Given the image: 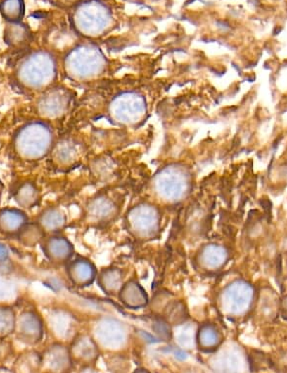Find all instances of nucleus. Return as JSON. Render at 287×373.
<instances>
[{"label":"nucleus","instance_id":"ddd939ff","mask_svg":"<svg viewBox=\"0 0 287 373\" xmlns=\"http://www.w3.org/2000/svg\"><path fill=\"white\" fill-rule=\"evenodd\" d=\"M8 257V251L4 245L0 244V262Z\"/></svg>","mask_w":287,"mask_h":373},{"label":"nucleus","instance_id":"1a4fd4ad","mask_svg":"<svg viewBox=\"0 0 287 373\" xmlns=\"http://www.w3.org/2000/svg\"><path fill=\"white\" fill-rule=\"evenodd\" d=\"M0 12L4 18L16 24L24 15L23 0H2L0 2Z\"/></svg>","mask_w":287,"mask_h":373},{"label":"nucleus","instance_id":"7ed1b4c3","mask_svg":"<svg viewBox=\"0 0 287 373\" xmlns=\"http://www.w3.org/2000/svg\"><path fill=\"white\" fill-rule=\"evenodd\" d=\"M146 113V99L136 93L120 94L110 106L112 118L122 124H137L144 119Z\"/></svg>","mask_w":287,"mask_h":373},{"label":"nucleus","instance_id":"f257e3e1","mask_svg":"<svg viewBox=\"0 0 287 373\" xmlns=\"http://www.w3.org/2000/svg\"><path fill=\"white\" fill-rule=\"evenodd\" d=\"M66 66L74 78L91 79L103 72L105 58L96 46H82L72 51L67 58Z\"/></svg>","mask_w":287,"mask_h":373},{"label":"nucleus","instance_id":"9b49d317","mask_svg":"<svg viewBox=\"0 0 287 373\" xmlns=\"http://www.w3.org/2000/svg\"><path fill=\"white\" fill-rule=\"evenodd\" d=\"M76 273L79 280L82 281H91L94 277V268L86 263H79L77 265Z\"/></svg>","mask_w":287,"mask_h":373},{"label":"nucleus","instance_id":"39448f33","mask_svg":"<svg viewBox=\"0 0 287 373\" xmlns=\"http://www.w3.org/2000/svg\"><path fill=\"white\" fill-rule=\"evenodd\" d=\"M19 141L22 150L27 156H42L51 145V133L44 124H30L22 131Z\"/></svg>","mask_w":287,"mask_h":373},{"label":"nucleus","instance_id":"423d86ee","mask_svg":"<svg viewBox=\"0 0 287 373\" xmlns=\"http://www.w3.org/2000/svg\"><path fill=\"white\" fill-rule=\"evenodd\" d=\"M186 174L179 166H171L165 169L156 178V189L162 197L178 199L186 190Z\"/></svg>","mask_w":287,"mask_h":373},{"label":"nucleus","instance_id":"9d476101","mask_svg":"<svg viewBox=\"0 0 287 373\" xmlns=\"http://www.w3.org/2000/svg\"><path fill=\"white\" fill-rule=\"evenodd\" d=\"M200 340L202 346L212 347V346H215L219 341L218 332L212 329V328H205L200 333Z\"/></svg>","mask_w":287,"mask_h":373},{"label":"nucleus","instance_id":"f03ea898","mask_svg":"<svg viewBox=\"0 0 287 373\" xmlns=\"http://www.w3.org/2000/svg\"><path fill=\"white\" fill-rule=\"evenodd\" d=\"M108 10L98 2L82 4L75 14V23L79 31L87 36L96 37L103 34L110 25Z\"/></svg>","mask_w":287,"mask_h":373},{"label":"nucleus","instance_id":"20e7f679","mask_svg":"<svg viewBox=\"0 0 287 373\" xmlns=\"http://www.w3.org/2000/svg\"><path fill=\"white\" fill-rule=\"evenodd\" d=\"M53 59L46 53H37L25 62L22 67V78L32 88H41L53 79Z\"/></svg>","mask_w":287,"mask_h":373},{"label":"nucleus","instance_id":"f8f14e48","mask_svg":"<svg viewBox=\"0 0 287 373\" xmlns=\"http://www.w3.org/2000/svg\"><path fill=\"white\" fill-rule=\"evenodd\" d=\"M53 243L54 244L52 245L53 252L58 254L59 256L66 255L68 253L69 245L67 244V242L61 240H57Z\"/></svg>","mask_w":287,"mask_h":373},{"label":"nucleus","instance_id":"0eeeda50","mask_svg":"<svg viewBox=\"0 0 287 373\" xmlns=\"http://www.w3.org/2000/svg\"><path fill=\"white\" fill-rule=\"evenodd\" d=\"M226 298L229 309L236 313L243 312L251 302V288L245 283H236L227 291Z\"/></svg>","mask_w":287,"mask_h":373},{"label":"nucleus","instance_id":"6e6552de","mask_svg":"<svg viewBox=\"0 0 287 373\" xmlns=\"http://www.w3.org/2000/svg\"><path fill=\"white\" fill-rule=\"evenodd\" d=\"M68 99L65 93L53 91L42 100V111L47 116H58L65 110Z\"/></svg>","mask_w":287,"mask_h":373}]
</instances>
